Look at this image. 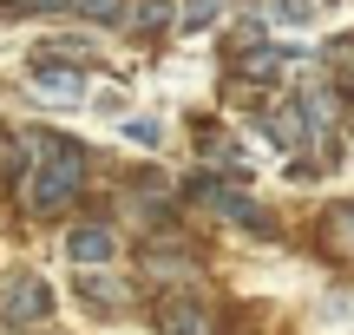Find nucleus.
I'll list each match as a JSON object with an SVG mask.
<instances>
[{"mask_svg": "<svg viewBox=\"0 0 354 335\" xmlns=\"http://www.w3.org/2000/svg\"><path fill=\"white\" fill-rule=\"evenodd\" d=\"M20 210L26 217H59L66 204L79 197V184H86V152H79L73 138H59V132H26L20 138Z\"/></svg>", "mask_w": 354, "mask_h": 335, "instance_id": "1", "label": "nucleus"}, {"mask_svg": "<svg viewBox=\"0 0 354 335\" xmlns=\"http://www.w3.org/2000/svg\"><path fill=\"white\" fill-rule=\"evenodd\" d=\"M184 197H190V204H203V210H216V217H230V224H250V230H263V237L276 230V217H269L250 191H236V184L210 178V171H197V178L184 184Z\"/></svg>", "mask_w": 354, "mask_h": 335, "instance_id": "2", "label": "nucleus"}, {"mask_svg": "<svg viewBox=\"0 0 354 335\" xmlns=\"http://www.w3.org/2000/svg\"><path fill=\"white\" fill-rule=\"evenodd\" d=\"M26 92H33L39 105H53V112H73V105H86L92 79H86V66H73V60H39V53H33Z\"/></svg>", "mask_w": 354, "mask_h": 335, "instance_id": "3", "label": "nucleus"}, {"mask_svg": "<svg viewBox=\"0 0 354 335\" xmlns=\"http://www.w3.org/2000/svg\"><path fill=\"white\" fill-rule=\"evenodd\" d=\"M151 323H158V335H216V316H210V302H203L197 289H171V296H158Z\"/></svg>", "mask_w": 354, "mask_h": 335, "instance_id": "4", "label": "nucleus"}, {"mask_svg": "<svg viewBox=\"0 0 354 335\" xmlns=\"http://www.w3.org/2000/svg\"><path fill=\"white\" fill-rule=\"evenodd\" d=\"M236 60V79L243 86H282V79L302 66V53H289V46H269V39H256V46H243V53H230Z\"/></svg>", "mask_w": 354, "mask_h": 335, "instance_id": "5", "label": "nucleus"}, {"mask_svg": "<svg viewBox=\"0 0 354 335\" xmlns=\"http://www.w3.org/2000/svg\"><path fill=\"white\" fill-rule=\"evenodd\" d=\"M0 316H7L13 329L46 323V316H53V283H46V276H13L7 296H0Z\"/></svg>", "mask_w": 354, "mask_h": 335, "instance_id": "6", "label": "nucleus"}, {"mask_svg": "<svg viewBox=\"0 0 354 335\" xmlns=\"http://www.w3.org/2000/svg\"><path fill=\"white\" fill-rule=\"evenodd\" d=\"M66 257L79 263V270H99V263H112L118 257V237H112V224H73V237H66Z\"/></svg>", "mask_w": 354, "mask_h": 335, "instance_id": "7", "label": "nucleus"}, {"mask_svg": "<svg viewBox=\"0 0 354 335\" xmlns=\"http://www.w3.org/2000/svg\"><path fill=\"white\" fill-rule=\"evenodd\" d=\"M79 302H92L99 316H125V309H131L125 283H118V276H105V263H99V270H79Z\"/></svg>", "mask_w": 354, "mask_h": 335, "instance_id": "8", "label": "nucleus"}, {"mask_svg": "<svg viewBox=\"0 0 354 335\" xmlns=\"http://www.w3.org/2000/svg\"><path fill=\"white\" fill-rule=\"evenodd\" d=\"M125 26L145 33V39H158V33L177 26V7H171V0H125Z\"/></svg>", "mask_w": 354, "mask_h": 335, "instance_id": "9", "label": "nucleus"}, {"mask_svg": "<svg viewBox=\"0 0 354 335\" xmlns=\"http://www.w3.org/2000/svg\"><path fill=\"white\" fill-rule=\"evenodd\" d=\"M322 244H328V257H354V204L322 210Z\"/></svg>", "mask_w": 354, "mask_h": 335, "instance_id": "10", "label": "nucleus"}, {"mask_svg": "<svg viewBox=\"0 0 354 335\" xmlns=\"http://www.w3.org/2000/svg\"><path fill=\"white\" fill-rule=\"evenodd\" d=\"M230 7H236V0H184V7H177V26H184V33H210Z\"/></svg>", "mask_w": 354, "mask_h": 335, "instance_id": "11", "label": "nucleus"}, {"mask_svg": "<svg viewBox=\"0 0 354 335\" xmlns=\"http://www.w3.org/2000/svg\"><path fill=\"white\" fill-rule=\"evenodd\" d=\"M328 66H335V92L354 99V39H328Z\"/></svg>", "mask_w": 354, "mask_h": 335, "instance_id": "12", "label": "nucleus"}, {"mask_svg": "<svg viewBox=\"0 0 354 335\" xmlns=\"http://www.w3.org/2000/svg\"><path fill=\"white\" fill-rule=\"evenodd\" d=\"M73 13L86 26H125V0H73Z\"/></svg>", "mask_w": 354, "mask_h": 335, "instance_id": "13", "label": "nucleus"}, {"mask_svg": "<svg viewBox=\"0 0 354 335\" xmlns=\"http://www.w3.org/2000/svg\"><path fill=\"white\" fill-rule=\"evenodd\" d=\"M322 0H269V13H276V26H308L315 20Z\"/></svg>", "mask_w": 354, "mask_h": 335, "instance_id": "14", "label": "nucleus"}, {"mask_svg": "<svg viewBox=\"0 0 354 335\" xmlns=\"http://www.w3.org/2000/svg\"><path fill=\"white\" fill-rule=\"evenodd\" d=\"M125 145H145V152H158V145H165V125H158V118H125Z\"/></svg>", "mask_w": 354, "mask_h": 335, "instance_id": "15", "label": "nucleus"}, {"mask_svg": "<svg viewBox=\"0 0 354 335\" xmlns=\"http://www.w3.org/2000/svg\"><path fill=\"white\" fill-rule=\"evenodd\" d=\"M39 0H0V13H33Z\"/></svg>", "mask_w": 354, "mask_h": 335, "instance_id": "16", "label": "nucleus"}, {"mask_svg": "<svg viewBox=\"0 0 354 335\" xmlns=\"http://www.w3.org/2000/svg\"><path fill=\"white\" fill-rule=\"evenodd\" d=\"M46 7H73V0H39V7H33V13H46Z\"/></svg>", "mask_w": 354, "mask_h": 335, "instance_id": "17", "label": "nucleus"}, {"mask_svg": "<svg viewBox=\"0 0 354 335\" xmlns=\"http://www.w3.org/2000/svg\"><path fill=\"white\" fill-rule=\"evenodd\" d=\"M322 7H328V0H322Z\"/></svg>", "mask_w": 354, "mask_h": 335, "instance_id": "18", "label": "nucleus"}]
</instances>
